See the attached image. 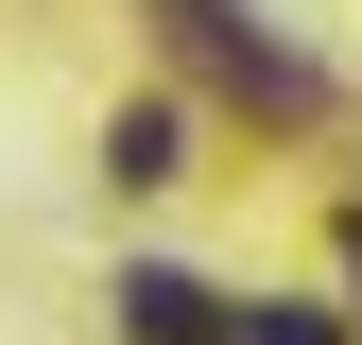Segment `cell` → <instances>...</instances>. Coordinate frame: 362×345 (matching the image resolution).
<instances>
[{"instance_id":"1","label":"cell","mask_w":362,"mask_h":345,"mask_svg":"<svg viewBox=\"0 0 362 345\" xmlns=\"http://www.w3.org/2000/svg\"><path fill=\"white\" fill-rule=\"evenodd\" d=\"M156 18L190 35V52H207L224 86H259V104H310V52H276V35H259V18H224V0H156Z\"/></svg>"},{"instance_id":"2","label":"cell","mask_w":362,"mask_h":345,"mask_svg":"<svg viewBox=\"0 0 362 345\" xmlns=\"http://www.w3.org/2000/svg\"><path fill=\"white\" fill-rule=\"evenodd\" d=\"M121 328H139V345H242V328L207 311V276H173V259H156V276H121Z\"/></svg>"},{"instance_id":"3","label":"cell","mask_w":362,"mask_h":345,"mask_svg":"<svg viewBox=\"0 0 362 345\" xmlns=\"http://www.w3.org/2000/svg\"><path fill=\"white\" fill-rule=\"evenodd\" d=\"M104 172H121V190H156V172H190V156H173V104H139V121H121V139H104Z\"/></svg>"},{"instance_id":"4","label":"cell","mask_w":362,"mask_h":345,"mask_svg":"<svg viewBox=\"0 0 362 345\" xmlns=\"http://www.w3.org/2000/svg\"><path fill=\"white\" fill-rule=\"evenodd\" d=\"M242 345H328V328H310V311H242Z\"/></svg>"}]
</instances>
